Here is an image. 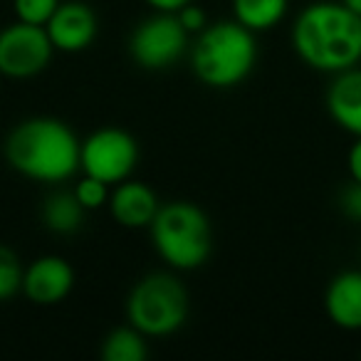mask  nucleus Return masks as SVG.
Segmentation results:
<instances>
[{
	"label": "nucleus",
	"instance_id": "obj_19",
	"mask_svg": "<svg viewBox=\"0 0 361 361\" xmlns=\"http://www.w3.org/2000/svg\"><path fill=\"white\" fill-rule=\"evenodd\" d=\"M62 0H13V13L20 23L30 25H47L52 13L60 8Z\"/></svg>",
	"mask_w": 361,
	"mask_h": 361
},
{
	"label": "nucleus",
	"instance_id": "obj_21",
	"mask_svg": "<svg viewBox=\"0 0 361 361\" xmlns=\"http://www.w3.org/2000/svg\"><path fill=\"white\" fill-rule=\"evenodd\" d=\"M176 18L180 20V25L186 27L188 35H198V32L203 30V27L208 25V16L206 11H203L201 6H196V3H188V6H183L178 13H176Z\"/></svg>",
	"mask_w": 361,
	"mask_h": 361
},
{
	"label": "nucleus",
	"instance_id": "obj_15",
	"mask_svg": "<svg viewBox=\"0 0 361 361\" xmlns=\"http://www.w3.org/2000/svg\"><path fill=\"white\" fill-rule=\"evenodd\" d=\"M287 11L290 0H233V18L255 35L280 25Z\"/></svg>",
	"mask_w": 361,
	"mask_h": 361
},
{
	"label": "nucleus",
	"instance_id": "obj_4",
	"mask_svg": "<svg viewBox=\"0 0 361 361\" xmlns=\"http://www.w3.org/2000/svg\"><path fill=\"white\" fill-rule=\"evenodd\" d=\"M149 235L156 255L176 272L198 270L213 252V226L206 211L191 201L161 203Z\"/></svg>",
	"mask_w": 361,
	"mask_h": 361
},
{
	"label": "nucleus",
	"instance_id": "obj_3",
	"mask_svg": "<svg viewBox=\"0 0 361 361\" xmlns=\"http://www.w3.org/2000/svg\"><path fill=\"white\" fill-rule=\"evenodd\" d=\"M257 37L233 20L208 23L191 42V70L211 90H233L252 75L257 65Z\"/></svg>",
	"mask_w": 361,
	"mask_h": 361
},
{
	"label": "nucleus",
	"instance_id": "obj_9",
	"mask_svg": "<svg viewBox=\"0 0 361 361\" xmlns=\"http://www.w3.org/2000/svg\"><path fill=\"white\" fill-rule=\"evenodd\" d=\"M55 52L77 55L92 47V42L99 35V18L94 8L82 0H62L60 8L52 13L45 25Z\"/></svg>",
	"mask_w": 361,
	"mask_h": 361
},
{
	"label": "nucleus",
	"instance_id": "obj_12",
	"mask_svg": "<svg viewBox=\"0 0 361 361\" xmlns=\"http://www.w3.org/2000/svg\"><path fill=\"white\" fill-rule=\"evenodd\" d=\"M326 114L341 131L361 136V70L359 65L331 77L324 94Z\"/></svg>",
	"mask_w": 361,
	"mask_h": 361
},
{
	"label": "nucleus",
	"instance_id": "obj_8",
	"mask_svg": "<svg viewBox=\"0 0 361 361\" xmlns=\"http://www.w3.org/2000/svg\"><path fill=\"white\" fill-rule=\"evenodd\" d=\"M55 47L42 25L11 23L0 30V75L8 80H30L47 70Z\"/></svg>",
	"mask_w": 361,
	"mask_h": 361
},
{
	"label": "nucleus",
	"instance_id": "obj_5",
	"mask_svg": "<svg viewBox=\"0 0 361 361\" xmlns=\"http://www.w3.org/2000/svg\"><path fill=\"white\" fill-rule=\"evenodd\" d=\"M126 322L149 339H164L186 324L188 292L173 272H149L126 297Z\"/></svg>",
	"mask_w": 361,
	"mask_h": 361
},
{
	"label": "nucleus",
	"instance_id": "obj_2",
	"mask_svg": "<svg viewBox=\"0 0 361 361\" xmlns=\"http://www.w3.org/2000/svg\"><path fill=\"white\" fill-rule=\"evenodd\" d=\"M82 139L70 124L55 116H30L11 129L3 156L18 176L57 186L80 171Z\"/></svg>",
	"mask_w": 361,
	"mask_h": 361
},
{
	"label": "nucleus",
	"instance_id": "obj_6",
	"mask_svg": "<svg viewBox=\"0 0 361 361\" xmlns=\"http://www.w3.org/2000/svg\"><path fill=\"white\" fill-rule=\"evenodd\" d=\"M191 50V35L176 13H154L131 30L126 52L146 72H164Z\"/></svg>",
	"mask_w": 361,
	"mask_h": 361
},
{
	"label": "nucleus",
	"instance_id": "obj_1",
	"mask_svg": "<svg viewBox=\"0 0 361 361\" xmlns=\"http://www.w3.org/2000/svg\"><path fill=\"white\" fill-rule=\"evenodd\" d=\"M290 40L307 67L336 75L361 62V18L341 0H314L295 18Z\"/></svg>",
	"mask_w": 361,
	"mask_h": 361
},
{
	"label": "nucleus",
	"instance_id": "obj_10",
	"mask_svg": "<svg viewBox=\"0 0 361 361\" xmlns=\"http://www.w3.org/2000/svg\"><path fill=\"white\" fill-rule=\"evenodd\" d=\"M75 287V270L60 255H40L23 270V292L37 307H55L70 297Z\"/></svg>",
	"mask_w": 361,
	"mask_h": 361
},
{
	"label": "nucleus",
	"instance_id": "obj_13",
	"mask_svg": "<svg viewBox=\"0 0 361 361\" xmlns=\"http://www.w3.org/2000/svg\"><path fill=\"white\" fill-rule=\"evenodd\" d=\"M324 312L334 326L361 331V270H344L324 290Z\"/></svg>",
	"mask_w": 361,
	"mask_h": 361
},
{
	"label": "nucleus",
	"instance_id": "obj_18",
	"mask_svg": "<svg viewBox=\"0 0 361 361\" xmlns=\"http://www.w3.org/2000/svg\"><path fill=\"white\" fill-rule=\"evenodd\" d=\"M72 193H75L77 201L82 203V208L90 213V211H99V208H106V203H109L111 186H109V183H104V180L94 178V176L82 173V178L75 183Z\"/></svg>",
	"mask_w": 361,
	"mask_h": 361
},
{
	"label": "nucleus",
	"instance_id": "obj_11",
	"mask_svg": "<svg viewBox=\"0 0 361 361\" xmlns=\"http://www.w3.org/2000/svg\"><path fill=\"white\" fill-rule=\"evenodd\" d=\"M106 208H109V216L121 228L149 231V226L154 223L156 213L161 208V201L149 183L136 178H126L121 183H116V186H111Z\"/></svg>",
	"mask_w": 361,
	"mask_h": 361
},
{
	"label": "nucleus",
	"instance_id": "obj_23",
	"mask_svg": "<svg viewBox=\"0 0 361 361\" xmlns=\"http://www.w3.org/2000/svg\"><path fill=\"white\" fill-rule=\"evenodd\" d=\"M146 6L154 13H178L183 6H188L191 0H144Z\"/></svg>",
	"mask_w": 361,
	"mask_h": 361
},
{
	"label": "nucleus",
	"instance_id": "obj_14",
	"mask_svg": "<svg viewBox=\"0 0 361 361\" xmlns=\"http://www.w3.org/2000/svg\"><path fill=\"white\" fill-rule=\"evenodd\" d=\"M87 211L72 191H52L42 203V226L52 233V235H75L85 226Z\"/></svg>",
	"mask_w": 361,
	"mask_h": 361
},
{
	"label": "nucleus",
	"instance_id": "obj_17",
	"mask_svg": "<svg viewBox=\"0 0 361 361\" xmlns=\"http://www.w3.org/2000/svg\"><path fill=\"white\" fill-rule=\"evenodd\" d=\"M23 262L13 247L0 243V302H11L23 292Z\"/></svg>",
	"mask_w": 361,
	"mask_h": 361
},
{
	"label": "nucleus",
	"instance_id": "obj_16",
	"mask_svg": "<svg viewBox=\"0 0 361 361\" xmlns=\"http://www.w3.org/2000/svg\"><path fill=\"white\" fill-rule=\"evenodd\" d=\"M149 336L141 334L136 326H116L102 341V359L104 361H146L149 359Z\"/></svg>",
	"mask_w": 361,
	"mask_h": 361
},
{
	"label": "nucleus",
	"instance_id": "obj_7",
	"mask_svg": "<svg viewBox=\"0 0 361 361\" xmlns=\"http://www.w3.org/2000/svg\"><path fill=\"white\" fill-rule=\"evenodd\" d=\"M139 141L119 126H102L92 131L80 146V171L116 186L131 178L139 166Z\"/></svg>",
	"mask_w": 361,
	"mask_h": 361
},
{
	"label": "nucleus",
	"instance_id": "obj_22",
	"mask_svg": "<svg viewBox=\"0 0 361 361\" xmlns=\"http://www.w3.org/2000/svg\"><path fill=\"white\" fill-rule=\"evenodd\" d=\"M346 169H349L351 180L361 183V136H354V144L346 154Z\"/></svg>",
	"mask_w": 361,
	"mask_h": 361
},
{
	"label": "nucleus",
	"instance_id": "obj_24",
	"mask_svg": "<svg viewBox=\"0 0 361 361\" xmlns=\"http://www.w3.org/2000/svg\"><path fill=\"white\" fill-rule=\"evenodd\" d=\"M341 3H344L351 13H356V16L361 18V0H341Z\"/></svg>",
	"mask_w": 361,
	"mask_h": 361
},
{
	"label": "nucleus",
	"instance_id": "obj_20",
	"mask_svg": "<svg viewBox=\"0 0 361 361\" xmlns=\"http://www.w3.org/2000/svg\"><path fill=\"white\" fill-rule=\"evenodd\" d=\"M339 208L349 221L361 223V183L359 180H351L349 186L341 191L339 196Z\"/></svg>",
	"mask_w": 361,
	"mask_h": 361
}]
</instances>
